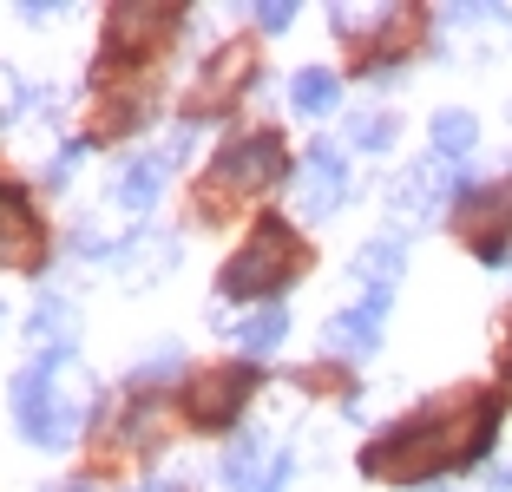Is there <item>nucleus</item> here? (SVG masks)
Instances as JSON below:
<instances>
[{
  "label": "nucleus",
  "mask_w": 512,
  "mask_h": 492,
  "mask_svg": "<svg viewBox=\"0 0 512 492\" xmlns=\"http://www.w3.org/2000/svg\"><path fill=\"white\" fill-rule=\"evenodd\" d=\"M493 427H499L493 401H480L473 414H460V420L434 414V420H414V427H394L388 440H375V447L362 453V473H375V479L447 473V466H460V460H480L486 440H493Z\"/></svg>",
  "instance_id": "1"
},
{
  "label": "nucleus",
  "mask_w": 512,
  "mask_h": 492,
  "mask_svg": "<svg viewBox=\"0 0 512 492\" xmlns=\"http://www.w3.org/2000/svg\"><path fill=\"white\" fill-rule=\"evenodd\" d=\"M66 374H73V348H53V355H40L14 381L20 433H27L33 447H46V453L73 447L79 420H86V388H66Z\"/></svg>",
  "instance_id": "2"
},
{
  "label": "nucleus",
  "mask_w": 512,
  "mask_h": 492,
  "mask_svg": "<svg viewBox=\"0 0 512 492\" xmlns=\"http://www.w3.org/2000/svg\"><path fill=\"white\" fill-rule=\"evenodd\" d=\"M296 269H302L296 230L276 224V217H263V224L250 230V243L224 263V296H263V289H283Z\"/></svg>",
  "instance_id": "3"
},
{
  "label": "nucleus",
  "mask_w": 512,
  "mask_h": 492,
  "mask_svg": "<svg viewBox=\"0 0 512 492\" xmlns=\"http://www.w3.org/2000/svg\"><path fill=\"white\" fill-rule=\"evenodd\" d=\"M283 178V138L276 132H250V138H237V145H224L217 151V164H211V178H204V210L217 204V197H256L263 184H276ZM224 210V204H217Z\"/></svg>",
  "instance_id": "4"
},
{
  "label": "nucleus",
  "mask_w": 512,
  "mask_h": 492,
  "mask_svg": "<svg viewBox=\"0 0 512 492\" xmlns=\"http://www.w3.org/2000/svg\"><path fill=\"white\" fill-rule=\"evenodd\" d=\"M460 230L486 263H506V230H512V178L460 197Z\"/></svg>",
  "instance_id": "5"
},
{
  "label": "nucleus",
  "mask_w": 512,
  "mask_h": 492,
  "mask_svg": "<svg viewBox=\"0 0 512 492\" xmlns=\"http://www.w3.org/2000/svg\"><path fill=\"white\" fill-rule=\"evenodd\" d=\"M250 394H256V368H250V361H237V368H211L191 388V420H197V427H230Z\"/></svg>",
  "instance_id": "6"
},
{
  "label": "nucleus",
  "mask_w": 512,
  "mask_h": 492,
  "mask_svg": "<svg viewBox=\"0 0 512 492\" xmlns=\"http://www.w3.org/2000/svg\"><path fill=\"white\" fill-rule=\"evenodd\" d=\"M46 230L33 217V204L20 197V184H0V263L7 269H40Z\"/></svg>",
  "instance_id": "7"
},
{
  "label": "nucleus",
  "mask_w": 512,
  "mask_h": 492,
  "mask_svg": "<svg viewBox=\"0 0 512 492\" xmlns=\"http://www.w3.org/2000/svg\"><path fill=\"white\" fill-rule=\"evenodd\" d=\"M348 197V164H342V145H316L302 158V178H296V204L309 217H335Z\"/></svg>",
  "instance_id": "8"
},
{
  "label": "nucleus",
  "mask_w": 512,
  "mask_h": 492,
  "mask_svg": "<svg viewBox=\"0 0 512 492\" xmlns=\"http://www.w3.org/2000/svg\"><path fill=\"white\" fill-rule=\"evenodd\" d=\"M178 27V14L171 7H112L106 14V40L119 60H138V53H151V46L165 40V33Z\"/></svg>",
  "instance_id": "9"
},
{
  "label": "nucleus",
  "mask_w": 512,
  "mask_h": 492,
  "mask_svg": "<svg viewBox=\"0 0 512 492\" xmlns=\"http://www.w3.org/2000/svg\"><path fill=\"white\" fill-rule=\"evenodd\" d=\"M460 184H467V164H447V158H427V164H414L401 184H394V204L401 210H440L447 197H460Z\"/></svg>",
  "instance_id": "10"
},
{
  "label": "nucleus",
  "mask_w": 512,
  "mask_h": 492,
  "mask_svg": "<svg viewBox=\"0 0 512 492\" xmlns=\"http://www.w3.org/2000/svg\"><path fill=\"white\" fill-rule=\"evenodd\" d=\"M381 328H388V289H368V302H355L348 315L329 322V348H342V355H368V348L381 342Z\"/></svg>",
  "instance_id": "11"
},
{
  "label": "nucleus",
  "mask_w": 512,
  "mask_h": 492,
  "mask_svg": "<svg viewBox=\"0 0 512 492\" xmlns=\"http://www.w3.org/2000/svg\"><path fill=\"white\" fill-rule=\"evenodd\" d=\"M171 164H178V151H171V158H158V151L138 158L132 171L119 178V204L125 210H151V204H158V191H165V178H171Z\"/></svg>",
  "instance_id": "12"
},
{
  "label": "nucleus",
  "mask_w": 512,
  "mask_h": 492,
  "mask_svg": "<svg viewBox=\"0 0 512 492\" xmlns=\"http://www.w3.org/2000/svg\"><path fill=\"white\" fill-rule=\"evenodd\" d=\"M335 99H342V79H335L329 66H309V73L289 79V105L309 112V119H316V112H335Z\"/></svg>",
  "instance_id": "13"
},
{
  "label": "nucleus",
  "mask_w": 512,
  "mask_h": 492,
  "mask_svg": "<svg viewBox=\"0 0 512 492\" xmlns=\"http://www.w3.org/2000/svg\"><path fill=\"white\" fill-rule=\"evenodd\" d=\"M250 73H256V53H250V46H224V60L204 73V99H211V105H230V92H237Z\"/></svg>",
  "instance_id": "14"
},
{
  "label": "nucleus",
  "mask_w": 512,
  "mask_h": 492,
  "mask_svg": "<svg viewBox=\"0 0 512 492\" xmlns=\"http://www.w3.org/2000/svg\"><path fill=\"white\" fill-rule=\"evenodd\" d=\"M473 138H480L473 112H434V158H447V164H467Z\"/></svg>",
  "instance_id": "15"
},
{
  "label": "nucleus",
  "mask_w": 512,
  "mask_h": 492,
  "mask_svg": "<svg viewBox=\"0 0 512 492\" xmlns=\"http://www.w3.org/2000/svg\"><path fill=\"white\" fill-rule=\"evenodd\" d=\"M401 263H407V243L401 237H375L362 256H355V276H362V283H375V289H388L394 276H401Z\"/></svg>",
  "instance_id": "16"
},
{
  "label": "nucleus",
  "mask_w": 512,
  "mask_h": 492,
  "mask_svg": "<svg viewBox=\"0 0 512 492\" xmlns=\"http://www.w3.org/2000/svg\"><path fill=\"white\" fill-rule=\"evenodd\" d=\"M256 460H263V433H243L237 447L224 453V486H230V492H256V486H263Z\"/></svg>",
  "instance_id": "17"
},
{
  "label": "nucleus",
  "mask_w": 512,
  "mask_h": 492,
  "mask_svg": "<svg viewBox=\"0 0 512 492\" xmlns=\"http://www.w3.org/2000/svg\"><path fill=\"white\" fill-rule=\"evenodd\" d=\"M283 335H289V309H276V302H263V309L243 322V348H250V355H270Z\"/></svg>",
  "instance_id": "18"
},
{
  "label": "nucleus",
  "mask_w": 512,
  "mask_h": 492,
  "mask_svg": "<svg viewBox=\"0 0 512 492\" xmlns=\"http://www.w3.org/2000/svg\"><path fill=\"white\" fill-rule=\"evenodd\" d=\"M33 342L73 348V309H66V302H53V296H46L40 309H33Z\"/></svg>",
  "instance_id": "19"
},
{
  "label": "nucleus",
  "mask_w": 512,
  "mask_h": 492,
  "mask_svg": "<svg viewBox=\"0 0 512 492\" xmlns=\"http://www.w3.org/2000/svg\"><path fill=\"white\" fill-rule=\"evenodd\" d=\"M348 145H355V151H388L394 145V119H388V112H375V119L362 112V119L348 125Z\"/></svg>",
  "instance_id": "20"
},
{
  "label": "nucleus",
  "mask_w": 512,
  "mask_h": 492,
  "mask_svg": "<svg viewBox=\"0 0 512 492\" xmlns=\"http://www.w3.org/2000/svg\"><path fill=\"white\" fill-rule=\"evenodd\" d=\"M178 348H158V355H145V368H138L132 374V381H138V388H145V381H171V374H178Z\"/></svg>",
  "instance_id": "21"
},
{
  "label": "nucleus",
  "mask_w": 512,
  "mask_h": 492,
  "mask_svg": "<svg viewBox=\"0 0 512 492\" xmlns=\"http://www.w3.org/2000/svg\"><path fill=\"white\" fill-rule=\"evenodd\" d=\"M79 158H86V145H66L60 158L46 164V184H66V178H73V171H79Z\"/></svg>",
  "instance_id": "22"
},
{
  "label": "nucleus",
  "mask_w": 512,
  "mask_h": 492,
  "mask_svg": "<svg viewBox=\"0 0 512 492\" xmlns=\"http://www.w3.org/2000/svg\"><path fill=\"white\" fill-rule=\"evenodd\" d=\"M289 473H296V466H289V453H270V466H263V486H256V492H283Z\"/></svg>",
  "instance_id": "23"
},
{
  "label": "nucleus",
  "mask_w": 512,
  "mask_h": 492,
  "mask_svg": "<svg viewBox=\"0 0 512 492\" xmlns=\"http://www.w3.org/2000/svg\"><path fill=\"white\" fill-rule=\"evenodd\" d=\"M289 20H296V7H289V0H276V7H256V27H263V33H283Z\"/></svg>",
  "instance_id": "24"
},
{
  "label": "nucleus",
  "mask_w": 512,
  "mask_h": 492,
  "mask_svg": "<svg viewBox=\"0 0 512 492\" xmlns=\"http://www.w3.org/2000/svg\"><path fill=\"white\" fill-rule=\"evenodd\" d=\"M53 492H92V486H53Z\"/></svg>",
  "instance_id": "25"
}]
</instances>
